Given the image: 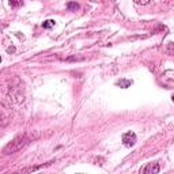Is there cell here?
<instances>
[{
    "label": "cell",
    "instance_id": "10",
    "mask_svg": "<svg viewBox=\"0 0 174 174\" xmlns=\"http://www.w3.org/2000/svg\"><path fill=\"white\" fill-rule=\"evenodd\" d=\"M150 2H151V0H135V3H136V4H142V6L148 4Z\"/></svg>",
    "mask_w": 174,
    "mask_h": 174
},
{
    "label": "cell",
    "instance_id": "7",
    "mask_svg": "<svg viewBox=\"0 0 174 174\" xmlns=\"http://www.w3.org/2000/svg\"><path fill=\"white\" fill-rule=\"evenodd\" d=\"M67 8H68L69 11H76V10H79V6L76 4V3L71 2V3H68V4H67Z\"/></svg>",
    "mask_w": 174,
    "mask_h": 174
},
{
    "label": "cell",
    "instance_id": "9",
    "mask_svg": "<svg viewBox=\"0 0 174 174\" xmlns=\"http://www.w3.org/2000/svg\"><path fill=\"white\" fill-rule=\"evenodd\" d=\"M38 169H41V167H39V166H37V167H29V169L22 170V173H31V172H37Z\"/></svg>",
    "mask_w": 174,
    "mask_h": 174
},
{
    "label": "cell",
    "instance_id": "4",
    "mask_svg": "<svg viewBox=\"0 0 174 174\" xmlns=\"http://www.w3.org/2000/svg\"><path fill=\"white\" fill-rule=\"evenodd\" d=\"M161 167L157 163V162H154V163H148L146 167H143L142 170H140V173H144V174H157L159 173Z\"/></svg>",
    "mask_w": 174,
    "mask_h": 174
},
{
    "label": "cell",
    "instance_id": "1",
    "mask_svg": "<svg viewBox=\"0 0 174 174\" xmlns=\"http://www.w3.org/2000/svg\"><path fill=\"white\" fill-rule=\"evenodd\" d=\"M159 82L163 84L166 88H173L174 87V69H167L161 75Z\"/></svg>",
    "mask_w": 174,
    "mask_h": 174
},
{
    "label": "cell",
    "instance_id": "11",
    "mask_svg": "<svg viewBox=\"0 0 174 174\" xmlns=\"http://www.w3.org/2000/svg\"><path fill=\"white\" fill-rule=\"evenodd\" d=\"M173 101H174V95H173Z\"/></svg>",
    "mask_w": 174,
    "mask_h": 174
},
{
    "label": "cell",
    "instance_id": "5",
    "mask_svg": "<svg viewBox=\"0 0 174 174\" xmlns=\"http://www.w3.org/2000/svg\"><path fill=\"white\" fill-rule=\"evenodd\" d=\"M117 86H120L121 88H128L132 86V80H129V79H120V80L117 82Z\"/></svg>",
    "mask_w": 174,
    "mask_h": 174
},
{
    "label": "cell",
    "instance_id": "6",
    "mask_svg": "<svg viewBox=\"0 0 174 174\" xmlns=\"http://www.w3.org/2000/svg\"><path fill=\"white\" fill-rule=\"evenodd\" d=\"M53 26H54V20H52V19H48L42 23V27H44V29H50V27H53Z\"/></svg>",
    "mask_w": 174,
    "mask_h": 174
},
{
    "label": "cell",
    "instance_id": "3",
    "mask_svg": "<svg viewBox=\"0 0 174 174\" xmlns=\"http://www.w3.org/2000/svg\"><path fill=\"white\" fill-rule=\"evenodd\" d=\"M123 143H124L125 147H132V146H135V143H136V133L132 132V131L124 133V135H123Z\"/></svg>",
    "mask_w": 174,
    "mask_h": 174
},
{
    "label": "cell",
    "instance_id": "8",
    "mask_svg": "<svg viewBox=\"0 0 174 174\" xmlns=\"http://www.w3.org/2000/svg\"><path fill=\"white\" fill-rule=\"evenodd\" d=\"M166 53L167 54H174V44H167V48H166Z\"/></svg>",
    "mask_w": 174,
    "mask_h": 174
},
{
    "label": "cell",
    "instance_id": "2",
    "mask_svg": "<svg viewBox=\"0 0 174 174\" xmlns=\"http://www.w3.org/2000/svg\"><path fill=\"white\" fill-rule=\"evenodd\" d=\"M25 143H26V137L25 136L17 137V139L13 140V142L4 148V154H13L14 151H17V150H19L20 147H22Z\"/></svg>",
    "mask_w": 174,
    "mask_h": 174
}]
</instances>
